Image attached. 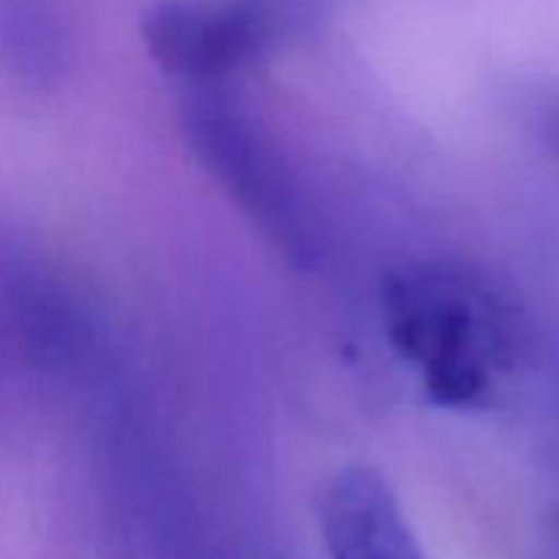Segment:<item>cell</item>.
Listing matches in <instances>:
<instances>
[{
	"label": "cell",
	"mask_w": 559,
	"mask_h": 559,
	"mask_svg": "<svg viewBox=\"0 0 559 559\" xmlns=\"http://www.w3.org/2000/svg\"><path fill=\"white\" fill-rule=\"evenodd\" d=\"M320 533L331 559H429L391 486L374 469H344L320 502Z\"/></svg>",
	"instance_id": "cell-4"
},
{
	"label": "cell",
	"mask_w": 559,
	"mask_h": 559,
	"mask_svg": "<svg viewBox=\"0 0 559 559\" xmlns=\"http://www.w3.org/2000/svg\"><path fill=\"white\" fill-rule=\"evenodd\" d=\"M393 338L429 371L445 402H478L522 347L519 311L495 287L453 267H420L388 293Z\"/></svg>",
	"instance_id": "cell-1"
},
{
	"label": "cell",
	"mask_w": 559,
	"mask_h": 559,
	"mask_svg": "<svg viewBox=\"0 0 559 559\" xmlns=\"http://www.w3.org/2000/svg\"><path fill=\"white\" fill-rule=\"evenodd\" d=\"M52 52V20L41 0H0V63L16 74H41Z\"/></svg>",
	"instance_id": "cell-5"
},
{
	"label": "cell",
	"mask_w": 559,
	"mask_h": 559,
	"mask_svg": "<svg viewBox=\"0 0 559 559\" xmlns=\"http://www.w3.org/2000/svg\"><path fill=\"white\" fill-rule=\"evenodd\" d=\"M540 129H544V140L549 142L551 151L559 156V98L549 102V107H546L544 112V120H540Z\"/></svg>",
	"instance_id": "cell-6"
},
{
	"label": "cell",
	"mask_w": 559,
	"mask_h": 559,
	"mask_svg": "<svg viewBox=\"0 0 559 559\" xmlns=\"http://www.w3.org/2000/svg\"><path fill=\"white\" fill-rule=\"evenodd\" d=\"M189 140L205 167L224 189L246 207L249 216L293 257L309 251V235L298 200L271 147L260 140L249 120L222 98H197L186 118Z\"/></svg>",
	"instance_id": "cell-2"
},
{
	"label": "cell",
	"mask_w": 559,
	"mask_h": 559,
	"mask_svg": "<svg viewBox=\"0 0 559 559\" xmlns=\"http://www.w3.org/2000/svg\"><path fill=\"white\" fill-rule=\"evenodd\" d=\"M142 33L169 74L213 80L262 52L273 20L260 0H162L142 20Z\"/></svg>",
	"instance_id": "cell-3"
}]
</instances>
